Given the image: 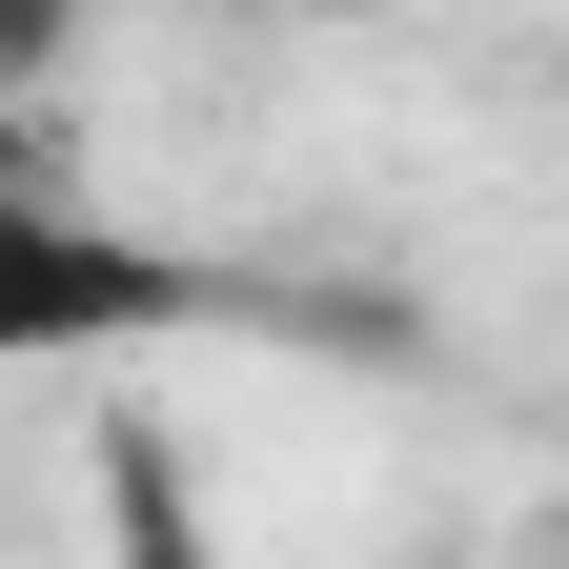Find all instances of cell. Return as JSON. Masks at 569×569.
I'll list each match as a JSON object with an SVG mask.
<instances>
[{
	"label": "cell",
	"instance_id": "6da1fadb",
	"mask_svg": "<svg viewBox=\"0 0 569 569\" xmlns=\"http://www.w3.org/2000/svg\"><path fill=\"white\" fill-rule=\"evenodd\" d=\"M183 326H224V264H183L122 203L0 163V387L21 367H122V346H183Z\"/></svg>",
	"mask_w": 569,
	"mask_h": 569
}]
</instances>
